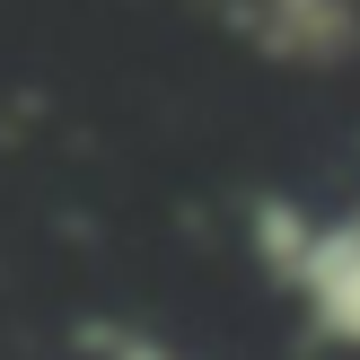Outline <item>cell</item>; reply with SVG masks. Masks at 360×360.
Returning <instances> with one entry per match:
<instances>
[{"label":"cell","mask_w":360,"mask_h":360,"mask_svg":"<svg viewBox=\"0 0 360 360\" xmlns=\"http://www.w3.org/2000/svg\"><path fill=\"white\" fill-rule=\"evenodd\" d=\"M238 27L264 62L326 70L360 53V0H238Z\"/></svg>","instance_id":"cell-1"},{"label":"cell","mask_w":360,"mask_h":360,"mask_svg":"<svg viewBox=\"0 0 360 360\" xmlns=\"http://www.w3.org/2000/svg\"><path fill=\"white\" fill-rule=\"evenodd\" d=\"M290 290H299V308H308V326L326 334V343L360 352V211L316 220V238H308V255H299Z\"/></svg>","instance_id":"cell-2"}]
</instances>
